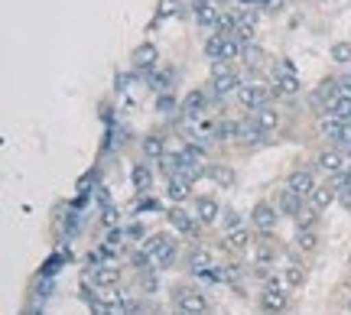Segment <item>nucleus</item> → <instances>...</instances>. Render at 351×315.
<instances>
[{
	"instance_id": "obj_5",
	"label": "nucleus",
	"mask_w": 351,
	"mask_h": 315,
	"mask_svg": "<svg viewBox=\"0 0 351 315\" xmlns=\"http://www.w3.org/2000/svg\"><path fill=\"white\" fill-rule=\"evenodd\" d=\"M289 303V296H287V286L283 283H267L261 290V305H263V312H270V315H280L283 309H287Z\"/></svg>"
},
{
	"instance_id": "obj_26",
	"label": "nucleus",
	"mask_w": 351,
	"mask_h": 315,
	"mask_svg": "<svg viewBox=\"0 0 351 315\" xmlns=\"http://www.w3.org/2000/svg\"><path fill=\"white\" fill-rule=\"evenodd\" d=\"M238 137L244 140V143H254V147H257V143L263 140V130L257 127V121H244V124H241V134H238Z\"/></svg>"
},
{
	"instance_id": "obj_17",
	"label": "nucleus",
	"mask_w": 351,
	"mask_h": 315,
	"mask_svg": "<svg viewBox=\"0 0 351 315\" xmlns=\"http://www.w3.org/2000/svg\"><path fill=\"white\" fill-rule=\"evenodd\" d=\"M205 104H208L205 91H189L186 101H182V111H186L189 121H195V117H202V114H205Z\"/></svg>"
},
{
	"instance_id": "obj_6",
	"label": "nucleus",
	"mask_w": 351,
	"mask_h": 315,
	"mask_svg": "<svg viewBox=\"0 0 351 315\" xmlns=\"http://www.w3.org/2000/svg\"><path fill=\"white\" fill-rule=\"evenodd\" d=\"M300 78H296V72H293V65L289 62H280V68H276V81H274V91L280 94V98H293V94H300Z\"/></svg>"
},
{
	"instance_id": "obj_18",
	"label": "nucleus",
	"mask_w": 351,
	"mask_h": 315,
	"mask_svg": "<svg viewBox=\"0 0 351 315\" xmlns=\"http://www.w3.org/2000/svg\"><path fill=\"white\" fill-rule=\"evenodd\" d=\"M254 121H257V127H261L263 134H274L283 117H280V111H276V108H270V104H267V108H261V111H254Z\"/></svg>"
},
{
	"instance_id": "obj_20",
	"label": "nucleus",
	"mask_w": 351,
	"mask_h": 315,
	"mask_svg": "<svg viewBox=\"0 0 351 315\" xmlns=\"http://www.w3.org/2000/svg\"><path fill=\"white\" fill-rule=\"evenodd\" d=\"M212 91L218 94V98H225V94H231V91H241V75L238 72H228V75L212 78Z\"/></svg>"
},
{
	"instance_id": "obj_33",
	"label": "nucleus",
	"mask_w": 351,
	"mask_h": 315,
	"mask_svg": "<svg viewBox=\"0 0 351 315\" xmlns=\"http://www.w3.org/2000/svg\"><path fill=\"white\" fill-rule=\"evenodd\" d=\"M274 247H270V244H261V247H257V251H254V260H257V266H270L274 264Z\"/></svg>"
},
{
	"instance_id": "obj_2",
	"label": "nucleus",
	"mask_w": 351,
	"mask_h": 315,
	"mask_svg": "<svg viewBox=\"0 0 351 315\" xmlns=\"http://www.w3.org/2000/svg\"><path fill=\"white\" fill-rule=\"evenodd\" d=\"M176 309H179V315H205L208 299L195 286H182V290H176Z\"/></svg>"
},
{
	"instance_id": "obj_32",
	"label": "nucleus",
	"mask_w": 351,
	"mask_h": 315,
	"mask_svg": "<svg viewBox=\"0 0 351 315\" xmlns=\"http://www.w3.org/2000/svg\"><path fill=\"white\" fill-rule=\"evenodd\" d=\"M315 240H319V234L309 227V231H300V234H296V247H300V251H313Z\"/></svg>"
},
{
	"instance_id": "obj_12",
	"label": "nucleus",
	"mask_w": 351,
	"mask_h": 315,
	"mask_svg": "<svg viewBox=\"0 0 351 315\" xmlns=\"http://www.w3.org/2000/svg\"><path fill=\"white\" fill-rule=\"evenodd\" d=\"M315 163H319V169H322L328 179L339 176V173H345V166H348V163H345V153H341V150H322Z\"/></svg>"
},
{
	"instance_id": "obj_36",
	"label": "nucleus",
	"mask_w": 351,
	"mask_h": 315,
	"mask_svg": "<svg viewBox=\"0 0 351 315\" xmlns=\"http://www.w3.org/2000/svg\"><path fill=\"white\" fill-rule=\"evenodd\" d=\"M221 221H225V231H234V227H244V225H241V214H238V212H225V218H221Z\"/></svg>"
},
{
	"instance_id": "obj_3",
	"label": "nucleus",
	"mask_w": 351,
	"mask_h": 315,
	"mask_svg": "<svg viewBox=\"0 0 351 315\" xmlns=\"http://www.w3.org/2000/svg\"><path fill=\"white\" fill-rule=\"evenodd\" d=\"M251 225L261 231V234H274L276 225H280V208L270 202H257L251 208Z\"/></svg>"
},
{
	"instance_id": "obj_24",
	"label": "nucleus",
	"mask_w": 351,
	"mask_h": 315,
	"mask_svg": "<svg viewBox=\"0 0 351 315\" xmlns=\"http://www.w3.org/2000/svg\"><path fill=\"white\" fill-rule=\"evenodd\" d=\"M143 156H147V160H163L166 156V143L160 134H150V137L143 140Z\"/></svg>"
},
{
	"instance_id": "obj_38",
	"label": "nucleus",
	"mask_w": 351,
	"mask_h": 315,
	"mask_svg": "<svg viewBox=\"0 0 351 315\" xmlns=\"http://www.w3.org/2000/svg\"><path fill=\"white\" fill-rule=\"evenodd\" d=\"M117 221H121V218H117V212H114V208H104V225H108V227H114V225H117Z\"/></svg>"
},
{
	"instance_id": "obj_22",
	"label": "nucleus",
	"mask_w": 351,
	"mask_h": 315,
	"mask_svg": "<svg viewBox=\"0 0 351 315\" xmlns=\"http://www.w3.org/2000/svg\"><path fill=\"white\" fill-rule=\"evenodd\" d=\"M225 244L231 247V251H247V247H251V231H247V227L225 231Z\"/></svg>"
},
{
	"instance_id": "obj_31",
	"label": "nucleus",
	"mask_w": 351,
	"mask_h": 315,
	"mask_svg": "<svg viewBox=\"0 0 351 315\" xmlns=\"http://www.w3.org/2000/svg\"><path fill=\"white\" fill-rule=\"evenodd\" d=\"M221 49H225V36H218V33H215V36L205 42V55L218 62V59H221Z\"/></svg>"
},
{
	"instance_id": "obj_28",
	"label": "nucleus",
	"mask_w": 351,
	"mask_h": 315,
	"mask_svg": "<svg viewBox=\"0 0 351 315\" xmlns=\"http://www.w3.org/2000/svg\"><path fill=\"white\" fill-rule=\"evenodd\" d=\"M150 81H153V91H160V94H166V91L173 88V72H153L150 75Z\"/></svg>"
},
{
	"instance_id": "obj_14",
	"label": "nucleus",
	"mask_w": 351,
	"mask_h": 315,
	"mask_svg": "<svg viewBox=\"0 0 351 315\" xmlns=\"http://www.w3.org/2000/svg\"><path fill=\"white\" fill-rule=\"evenodd\" d=\"M335 199H339V189H335L332 182H326V186H319V189L313 192L309 208H315V212H326V208H332V205H335Z\"/></svg>"
},
{
	"instance_id": "obj_23",
	"label": "nucleus",
	"mask_w": 351,
	"mask_h": 315,
	"mask_svg": "<svg viewBox=\"0 0 351 315\" xmlns=\"http://www.w3.org/2000/svg\"><path fill=\"white\" fill-rule=\"evenodd\" d=\"M189 270L192 273H208L212 270V253L205 251V247H195V251L189 253Z\"/></svg>"
},
{
	"instance_id": "obj_4",
	"label": "nucleus",
	"mask_w": 351,
	"mask_h": 315,
	"mask_svg": "<svg viewBox=\"0 0 351 315\" xmlns=\"http://www.w3.org/2000/svg\"><path fill=\"white\" fill-rule=\"evenodd\" d=\"M192 16H195V23L205 26V29H218V23H221V3L218 0H192Z\"/></svg>"
},
{
	"instance_id": "obj_39",
	"label": "nucleus",
	"mask_w": 351,
	"mask_h": 315,
	"mask_svg": "<svg viewBox=\"0 0 351 315\" xmlns=\"http://www.w3.org/2000/svg\"><path fill=\"white\" fill-rule=\"evenodd\" d=\"M130 85V75H117V88H127Z\"/></svg>"
},
{
	"instance_id": "obj_9",
	"label": "nucleus",
	"mask_w": 351,
	"mask_h": 315,
	"mask_svg": "<svg viewBox=\"0 0 351 315\" xmlns=\"http://www.w3.org/2000/svg\"><path fill=\"white\" fill-rule=\"evenodd\" d=\"M319 130L326 134L328 140H335V143H348L351 147V124L348 121H339V117H322V124H319Z\"/></svg>"
},
{
	"instance_id": "obj_15",
	"label": "nucleus",
	"mask_w": 351,
	"mask_h": 315,
	"mask_svg": "<svg viewBox=\"0 0 351 315\" xmlns=\"http://www.w3.org/2000/svg\"><path fill=\"white\" fill-rule=\"evenodd\" d=\"M276 208H280V214H289V218L296 221V218H300V212L306 208V202H302L300 195H293L289 189H283V192H280V199H276Z\"/></svg>"
},
{
	"instance_id": "obj_34",
	"label": "nucleus",
	"mask_w": 351,
	"mask_h": 315,
	"mask_svg": "<svg viewBox=\"0 0 351 315\" xmlns=\"http://www.w3.org/2000/svg\"><path fill=\"white\" fill-rule=\"evenodd\" d=\"M179 13H182L179 0H163V3H160V10H156V16H160V20H166V16H179Z\"/></svg>"
},
{
	"instance_id": "obj_35",
	"label": "nucleus",
	"mask_w": 351,
	"mask_h": 315,
	"mask_svg": "<svg viewBox=\"0 0 351 315\" xmlns=\"http://www.w3.org/2000/svg\"><path fill=\"white\" fill-rule=\"evenodd\" d=\"M313 225H315V208H302L300 218H296V227H300V231H309Z\"/></svg>"
},
{
	"instance_id": "obj_7",
	"label": "nucleus",
	"mask_w": 351,
	"mask_h": 315,
	"mask_svg": "<svg viewBox=\"0 0 351 315\" xmlns=\"http://www.w3.org/2000/svg\"><path fill=\"white\" fill-rule=\"evenodd\" d=\"M238 101H241V108H247V111H261V108L270 104V88H263V85H241Z\"/></svg>"
},
{
	"instance_id": "obj_37",
	"label": "nucleus",
	"mask_w": 351,
	"mask_h": 315,
	"mask_svg": "<svg viewBox=\"0 0 351 315\" xmlns=\"http://www.w3.org/2000/svg\"><path fill=\"white\" fill-rule=\"evenodd\" d=\"M156 108H160L163 114H169V108H176V101L169 98V94H160V101H156Z\"/></svg>"
},
{
	"instance_id": "obj_25",
	"label": "nucleus",
	"mask_w": 351,
	"mask_h": 315,
	"mask_svg": "<svg viewBox=\"0 0 351 315\" xmlns=\"http://www.w3.org/2000/svg\"><path fill=\"white\" fill-rule=\"evenodd\" d=\"M205 176L212 179L215 186H221V189H228V186L234 182V169H228V166H208V169H205Z\"/></svg>"
},
{
	"instance_id": "obj_13",
	"label": "nucleus",
	"mask_w": 351,
	"mask_h": 315,
	"mask_svg": "<svg viewBox=\"0 0 351 315\" xmlns=\"http://www.w3.org/2000/svg\"><path fill=\"white\" fill-rule=\"evenodd\" d=\"M195 218H199L202 225H215V221L221 218V205H218V199H212V195H199V199H195Z\"/></svg>"
},
{
	"instance_id": "obj_21",
	"label": "nucleus",
	"mask_w": 351,
	"mask_h": 315,
	"mask_svg": "<svg viewBox=\"0 0 351 315\" xmlns=\"http://www.w3.org/2000/svg\"><path fill=\"white\" fill-rule=\"evenodd\" d=\"M302 283H306V266L296 264V260L287 264V270H283V286H287V290H300Z\"/></svg>"
},
{
	"instance_id": "obj_19",
	"label": "nucleus",
	"mask_w": 351,
	"mask_h": 315,
	"mask_svg": "<svg viewBox=\"0 0 351 315\" xmlns=\"http://www.w3.org/2000/svg\"><path fill=\"white\" fill-rule=\"evenodd\" d=\"M192 182L182 176H169V182H166V195H169V202H186L189 195H192Z\"/></svg>"
},
{
	"instance_id": "obj_10",
	"label": "nucleus",
	"mask_w": 351,
	"mask_h": 315,
	"mask_svg": "<svg viewBox=\"0 0 351 315\" xmlns=\"http://www.w3.org/2000/svg\"><path fill=\"white\" fill-rule=\"evenodd\" d=\"M134 68H137L140 75H153V68H156V46L153 42H143V46H137L134 49Z\"/></svg>"
},
{
	"instance_id": "obj_30",
	"label": "nucleus",
	"mask_w": 351,
	"mask_h": 315,
	"mask_svg": "<svg viewBox=\"0 0 351 315\" xmlns=\"http://www.w3.org/2000/svg\"><path fill=\"white\" fill-rule=\"evenodd\" d=\"M238 55H241V42H238V36H231V39H225V49H221L218 62H234Z\"/></svg>"
},
{
	"instance_id": "obj_8",
	"label": "nucleus",
	"mask_w": 351,
	"mask_h": 315,
	"mask_svg": "<svg viewBox=\"0 0 351 315\" xmlns=\"http://www.w3.org/2000/svg\"><path fill=\"white\" fill-rule=\"evenodd\" d=\"M287 189L306 202V199H313V192L319 189V182H315V176L309 173V169H296V173L287 179Z\"/></svg>"
},
{
	"instance_id": "obj_29",
	"label": "nucleus",
	"mask_w": 351,
	"mask_h": 315,
	"mask_svg": "<svg viewBox=\"0 0 351 315\" xmlns=\"http://www.w3.org/2000/svg\"><path fill=\"white\" fill-rule=\"evenodd\" d=\"M328 59H332V62H351V42H335V46H332V49H328Z\"/></svg>"
},
{
	"instance_id": "obj_11",
	"label": "nucleus",
	"mask_w": 351,
	"mask_h": 315,
	"mask_svg": "<svg viewBox=\"0 0 351 315\" xmlns=\"http://www.w3.org/2000/svg\"><path fill=\"white\" fill-rule=\"evenodd\" d=\"M166 218H169V225H173L179 234H186V238H192V234L199 231V225H202L195 214L182 212V208H169V214H166Z\"/></svg>"
},
{
	"instance_id": "obj_27",
	"label": "nucleus",
	"mask_w": 351,
	"mask_h": 315,
	"mask_svg": "<svg viewBox=\"0 0 351 315\" xmlns=\"http://www.w3.org/2000/svg\"><path fill=\"white\" fill-rule=\"evenodd\" d=\"M150 186H153V173H150V169H147L143 163L134 166V189H137V192H150Z\"/></svg>"
},
{
	"instance_id": "obj_1",
	"label": "nucleus",
	"mask_w": 351,
	"mask_h": 315,
	"mask_svg": "<svg viewBox=\"0 0 351 315\" xmlns=\"http://www.w3.org/2000/svg\"><path fill=\"white\" fill-rule=\"evenodd\" d=\"M143 253L150 257L153 270H163V266L176 264V244L169 238H160V234H153V238L143 244Z\"/></svg>"
},
{
	"instance_id": "obj_16",
	"label": "nucleus",
	"mask_w": 351,
	"mask_h": 315,
	"mask_svg": "<svg viewBox=\"0 0 351 315\" xmlns=\"http://www.w3.org/2000/svg\"><path fill=\"white\" fill-rule=\"evenodd\" d=\"M91 279H95V286H98V290H111V286L121 283V270H117V266H95Z\"/></svg>"
},
{
	"instance_id": "obj_40",
	"label": "nucleus",
	"mask_w": 351,
	"mask_h": 315,
	"mask_svg": "<svg viewBox=\"0 0 351 315\" xmlns=\"http://www.w3.org/2000/svg\"><path fill=\"white\" fill-rule=\"evenodd\" d=\"M348 315H351V312H348Z\"/></svg>"
}]
</instances>
